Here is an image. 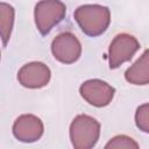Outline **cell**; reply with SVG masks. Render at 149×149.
<instances>
[{"label":"cell","mask_w":149,"mask_h":149,"mask_svg":"<svg viewBox=\"0 0 149 149\" xmlns=\"http://www.w3.org/2000/svg\"><path fill=\"white\" fill-rule=\"evenodd\" d=\"M100 135V123L86 114L77 115L70 125V140L74 149H90Z\"/></svg>","instance_id":"obj_2"},{"label":"cell","mask_w":149,"mask_h":149,"mask_svg":"<svg viewBox=\"0 0 149 149\" xmlns=\"http://www.w3.org/2000/svg\"><path fill=\"white\" fill-rule=\"evenodd\" d=\"M125 78L134 85L149 84V49H146L140 58L126 70Z\"/></svg>","instance_id":"obj_9"},{"label":"cell","mask_w":149,"mask_h":149,"mask_svg":"<svg viewBox=\"0 0 149 149\" xmlns=\"http://www.w3.org/2000/svg\"><path fill=\"white\" fill-rule=\"evenodd\" d=\"M13 24H14V8L6 2H1L0 3V34H1L3 47H6L8 40L10 38Z\"/></svg>","instance_id":"obj_10"},{"label":"cell","mask_w":149,"mask_h":149,"mask_svg":"<svg viewBox=\"0 0 149 149\" xmlns=\"http://www.w3.org/2000/svg\"><path fill=\"white\" fill-rule=\"evenodd\" d=\"M66 7L61 0H41L34 10L35 24L42 35H47L64 17Z\"/></svg>","instance_id":"obj_3"},{"label":"cell","mask_w":149,"mask_h":149,"mask_svg":"<svg viewBox=\"0 0 149 149\" xmlns=\"http://www.w3.org/2000/svg\"><path fill=\"white\" fill-rule=\"evenodd\" d=\"M51 52L58 62L72 64L77 62L81 55V44L72 33L64 31L52 40Z\"/></svg>","instance_id":"obj_5"},{"label":"cell","mask_w":149,"mask_h":149,"mask_svg":"<svg viewBox=\"0 0 149 149\" xmlns=\"http://www.w3.org/2000/svg\"><path fill=\"white\" fill-rule=\"evenodd\" d=\"M50 77V69L41 62L28 63L17 72V80L27 88H41L49 83Z\"/></svg>","instance_id":"obj_7"},{"label":"cell","mask_w":149,"mask_h":149,"mask_svg":"<svg viewBox=\"0 0 149 149\" xmlns=\"http://www.w3.org/2000/svg\"><path fill=\"white\" fill-rule=\"evenodd\" d=\"M140 49L139 41L126 33L118 34L108 48V63L111 69L119 68L122 63L128 62Z\"/></svg>","instance_id":"obj_4"},{"label":"cell","mask_w":149,"mask_h":149,"mask_svg":"<svg viewBox=\"0 0 149 149\" xmlns=\"http://www.w3.org/2000/svg\"><path fill=\"white\" fill-rule=\"evenodd\" d=\"M79 93L90 105L95 107H105L112 101L115 88L104 80L90 79L80 85Z\"/></svg>","instance_id":"obj_6"},{"label":"cell","mask_w":149,"mask_h":149,"mask_svg":"<svg viewBox=\"0 0 149 149\" xmlns=\"http://www.w3.org/2000/svg\"><path fill=\"white\" fill-rule=\"evenodd\" d=\"M135 123L140 130L149 134V102L141 105L136 109Z\"/></svg>","instance_id":"obj_12"},{"label":"cell","mask_w":149,"mask_h":149,"mask_svg":"<svg viewBox=\"0 0 149 149\" xmlns=\"http://www.w3.org/2000/svg\"><path fill=\"white\" fill-rule=\"evenodd\" d=\"M74 20L84 34L95 37L108 28L111 12L101 5H83L74 10Z\"/></svg>","instance_id":"obj_1"},{"label":"cell","mask_w":149,"mask_h":149,"mask_svg":"<svg viewBox=\"0 0 149 149\" xmlns=\"http://www.w3.org/2000/svg\"><path fill=\"white\" fill-rule=\"evenodd\" d=\"M105 148L106 149H119V148L137 149L139 144L132 137H129L127 135H116L108 141V143L105 146Z\"/></svg>","instance_id":"obj_11"},{"label":"cell","mask_w":149,"mask_h":149,"mask_svg":"<svg viewBox=\"0 0 149 149\" xmlns=\"http://www.w3.org/2000/svg\"><path fill=\"white\" fill-rule=\"evenodd\" d=\"M43 122L40 118L33 114H23L19 116L13 125V134L14 136L26 143L35 142L40 140L43 135Z\"/></svg>","instance_id":"obj_8"}]
</instances>
